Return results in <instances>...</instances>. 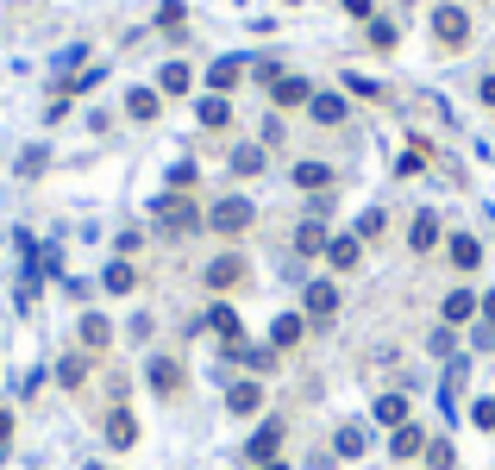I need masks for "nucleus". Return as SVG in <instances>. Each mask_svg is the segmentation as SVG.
Wrapping results in <instances>:
<instances>
[{
    "instance_id": "1",
    "label": "nucleus",
    "mask_w": 495,
    "mask_h": 470,
    "mask_svg": "<svg viewBox=\"0 0 495 470\" xmlns=\"http://www.w3.org/2000/svg\"><path fill=\"white\" fill-rule=\"evenodd\" d=\"M433 38L458 51V44L471 38V19H464V6H439V13H433Z\"/></svg>"
},
{
    "instance_id": "2",
    "label": "nucleus",
    "mask_w": 495,
    "mask_h": 470,
    "mask_svg": "<svg viewBox=\"0 0 495 470\" xmlns=\"http://www.w3.org/2000/svg\"><path fill=\"white\" fill-rule=\"evenodd\" d=\"M157 220H163L170 233H195V226H201L195 201H182V195H163V201H157Z\"/></svg>"
},
{
    "instance_id": "3",
    "label": "nucleus",
    "mask_w": 495,
    "mask_h": 470,
    "mask_svg": "<svg viewBox=\"0 0 495 470\" xmlns=\"http://www.w3.org/2000/svg\"><path fill=\"white\" fill-rule=\"evenodd\" d=\"M207 226H214V233H245V226H251V201H239V195H233V201H220V207L207 214Z\"/></svg>"
},
{
    "instance_id": "4",
    "label": "nucleus",
    "mask_w": 495,
    "mask_h": 470,
    "mask_svg": "<svg viewBox=\"0 0 495 470\" xmlns=\"http://www.w3.org/2000/svg\"><path fill=\"white\" fill-rule=\"evenodd\" d=\"M270 95H276V107H307V101H314V88H307L301 76H276Z\"/></svg>"
},
{
    "instance_id": "5",
    "label": "nucleus",
    "mask_w": 495,
    "mask_h": 470,
    "mask_svg": "<svg viewBox=\"0 0 495 470\" xmlns=\"http://www.w3.org/2000/svg\"><path fill=\"white\" fill-rule=\"evenodd\" d=\"M307 314H314V320H333V314H339V289H333V282H307Z\"/></svg>"
},
{
    "instance_id": "6",
    "label": "nucleus",
    "mask_w": 495,
    "mask_h": 470,
    "mask_svg": "<svg viewBox=\"0 0 495 470\" xmlns=\"http://www.w3.org/2000/svg\"><path fill=\"white\" fill-rule=\"evenodd\" d=\"M239 76H245V63H239V57H220V63L207 69V82H214V95H226V88H239Z\"/></svg>"
},
{
    "instance_id": "7",
    "label": "nucleus",
    "mask_w": 495,
    "mask_h": 470,
    "mask_svg": "<svg viewBox=\"0 0 495 470\" xmlns=\"http://www.w3.org/2000/svg\"><path fill=\"white\" fill-rule=\"evenodd\" d=\"M239 276H245V263H239V257H214V263H207V289H233Z\"/></svg>"
},
{
    "instance_id": "8",
    "label": "nucleus",
    "mask_w": 495,
    "mask_h": 470,
    "mask_svg": "<svg viewBox=\"0 0 495 470\" xmlns=\"http://www.w3.org/2000/svg\"><path fill=\"white\" fill-rule=\"evenodd\" d=\"M257 401H263L257 382H233V389H226V408H233V414H257Z\"/></svg>"
},
{
    "instance_id": "9",
    "label": "nucleus",
    "mask_w": 495,
    "mask_h": 470,
    "mask_svg": "<svg viewBox=\"0 0 495 470\" xmlns=\"http://www.w3.org/2000/svg\"><path fill=\"white\" fill-rule=\"evenodd\" d=\"M295 182H301L307 195H320V189H333V170H326V163H295Z\"/></svg>"
},
{
    "instance_id": "10",
    "label": "nucleus",
    "mask_w": 495,
    "mask_h": 470,
    "mask_svg": "<svg viewBox=\"0 0 495 470\" xmlns=\"http://www.w3.org/2000/svg\"><path fill=\"white\" fill-rule=\"evenodd\" d=\"M151 389H157V395H176V389H182V370H176L170 357H157V364H151Z\"/></svg>"
},
{
    "instance_id": "11",
    "label": "nucleus",
    "mask_w": 495,
    "mask_h": 470,
    "mask_svg": "<svg viewBox=\"0 0 495 470\" xmlns=\"http://www.w3.org/2000/svg\"><path fill=\"white\" fill-rule=\"evenodd\" d=\"M408 244H414V251H433V244H439V220H433V214H414V233H408Z\"/></svg>"
},
{
    "instance_id": "12",
    "label": "nucleus",
    "mask_w": 495,
    "mask_h": 470,
    "mask_svg": "<svg viewBox=\"0 0 495 470\" xmlns=\"http://www.w3.org/2000/svg\"><path fill=\"white\" fill-rule=\"evenodd\" d=\"M471 314H477V295H471V289H452V295H445V320L458 327V320H471Z\"/></svg>"
},
{
    "instance_id": "13",
    "label": "nucleus",
    "mask_w": 495,
    "mask_h": 470,
    "mask_svg": "<svg viewBox=\"0 0 495 470\" xmlns=\"http://www.w3.org/2000/svg\"><path fill=\"white\" fill-rule=\"evenodd\" d=\"M389 452H395V458H414V452H426V439H420V427H395V439H389Z\"/></svg>"
},
{
    "instance_id": "14",
    "label": "nucleus",
    "mask_w": 495,
    "mask_h": 470,
    "mask_svg": "<svg viewBox=\"0 0 495 470\" xmlns=\"http://www.w3.org/2000/svg\"><path fill=\"white\" fill-rule=\"evenodd\" d=\"M452 263H458V270H477V263H483V244H477V238H452Z\"/></svg>"
},
{
    "instance_id": "15",
    "label": "nucleus",
    "mask_w": 495,
    "mask_h": 470,
    "mask_svg": "<svg viewBox=\"0 0 495 470\" xmlns=\"http://www.w3.org/2000/svg\"><path fill=\"white\" fill-rule=\"evenodd\" d=\"M307 107H314V119H320V125H339V119H345V101H339V95H314Z\"/></svg>"
},
{
    "instance_id": "16",
    "label": "nucleus",
    "mask_w": 495,
    "mask_h": 470,
    "mask_svg": "<svg viewBox=\"0 0 495 470\" xmlns=\"http://www.w3.org/2000/svg\"><path fill=\"white\" fill-rule=\"evenodd\" d=\"M376 420H382V427H408V401H401V395H382V401H376Z\"/></svg>"
},
{
    "instance_id": "17",
    "label": "nucleus",
    "mask_w": 495,
    "mask_h": 470,
    "mask_svg": "<svg viewBox=\"0 0 495 470\" xmlns=\"http://www.w3.org/2000/svg\"><path fill=\"white\" fill-rule=\"evenodd\" d=\"M276 446H282V420H270V427L251 439V458H276Z\"/></svg>"
},
{
    "instance_id": "18",
    "label": "nucleus",
    "mask_w": 495,
    "mask_h": 470,
    "mask_svg": "<svg viewBox=\"0 0 495 470\" xmlns=\"http://www.w3.org/2000/svg\"><path fill=\"white\" fill-rule=\"evenodd\" d=\"M326 257H333V270H352V263H358V238H352V233L333 238V244H326Z\"/></svg>"
},
{
    "instance_id": "19",
    "label": "nucleus",
    "mask_w": 495,
    "mask_h": 470,
    "mask_svg": "<svg viewBox=\"0 0 495 470\" xmlns=\"http://www.w3.org/2000/svg\"><path fill=\"white\" fill-rule=\"evenodd\" d=\"M326 244H333L326 226H301V233H295V251H301V257H314V251H326Z\"/></svg>"
},
{
    "instance_id": "20",
    "label": "nucleus",
    "mask_w": 495,
    "mask_h": 470,
    "mask_svg": "<svg viewBox=\"0 0 495 470\" xmlns=\"http://www.w3.org/2000/svg\"><path fill=\"white\" fill-rule=\"evenodd\" d=\"M132 439H138V427H132V414H114V420H107V446H132Z\"/></svg>"
},
{
    "instance_id": "21",
    "label": "nucleus",
    "mask_w": 495,
    "mask_h": 470,
    "mask_svg": "<svg viewBox=\"0 0 495 470\" xmlns=\"http://www.w3.org/2000/svg\"><path fill=\"white\" fill-rule=\"evenodd\" d=\"M207 327H214V333H220V339H239V333H245V327H239V314H233V308H214V314H207Z\"/></svg>"
},
{
    "instance_id": "22",
    "label": "nucleus",
    "mask_w": 495,
    "mask_h": 470,
    "mask_svg": "<svg viewBox=\"0 0 495 470\" xmlns=\"http://www.w3.org/2000/svg\"><path fill=\"white\" fill-rule=\"evenodd\" d=\"M107 339H114V333H107V320H101V314H88V320H82V346H95V352H101Z\"/></svg>"
},
{
    "instance_id": "23",
    "label": "nucleus",
    "mask_w": 495,
    "mask_h": 470,
    "mask_svg": "<svg viewBox=\"0 0 495 470\" xmlns=\"http://www.w3.org/2000/svg\"><path fill=\"white\" fill-rule=\"evenodd\" d=\"M226 119H233V107H226L220 95H207V101H201V125H226Z\"/></svg>"
},
{
    "instance_id": "24",
    "label": "nucleus",
    "mask_w": 495,
    "mask_h": 470,
    "mask_svg": "<svg viewBox=\"0 0 495 470\" xmlns=\"http://www.w3.org/2000/svg\"><path fill=\"white\" fill-rule=\"evenodd\" d=\"M233 170H239V176H257V170H263V151H257V144L233 151Z\"/></svg>"
},
{
    "instance_id": "25",
    "label": "nucleus",
    "mask_w": 495,
    "mask_h": 470,
    "mask_svg": "<svg viewBox=\"0 0 495 470\" xmlns=\"http://www.w3.org/2000/svg\"><path fill=\"white\" fill-rule=\"evenodd\" d=\"M188 82H195V76H188L182 63H170V69H163V95H188Z\"/></svg>"
},
{
    "instance_id": "26",
    "label": "nucleus",
    "mask_w": 495,
    "mask_h": 470,
    "mask_svg": "<svg viewBox=\"0 0 495 470\" xmlns=\"http://www.w3.org/2000/svg\"><path fill=\"white\" fill-rule=\"evenodd\" d=\"M270 339H276V346H295V339H301V314H282V320H276V333H270Z\"/></svg>"
},
{
    "instance_id": "27",
    "label": "nucleus",
    "mask_w": 495,
    "mask_h": 470,
    "mask_svg": "<svg viewBox=\"0 0 495 470\" xmlns=\"http://www.w3.org/2000/svg\"><path fill=\"white\" fill-rule=\"evenodd\" d=\"M101 282H107L114 295H125V289H132V263H107V276H101Z\"/></svg>"
},
{
    "instance_id": "28",
    "label": "nucleus",
    "mask_w": 495,
    "mask_h": 470,
    "mask_svg": "<svg viewBox=\"0 0 495 470\" xmlns=\"http://www.w3.org/2000/svg\"><path fill=\"white\" fill-rule=\"evenodd\" d=\"M125 107H132L138 119H151V114H157V95H151V88H132V101H125Z\"/></svg>"
},
{
    "instance_id": "29",
    "label": "nucleus",
    "mask_w": 495,
    "mask_h": 470,
    "mask_svg": "<svg viewBox=\"0 0 495 470\" xmlns=\"http://www.w3.org/2000/svg\"><path fill=\"white\" fill-rule=\"evenodd\" d=\"M426 465H433V470H452V446H445V439H433V446H426Z\"/></svg>"
},
{
    "instance_id": "30",
    "label": "nucleus",
    "mask_w": 495,
    "mask_h": 470,
    "mask_svg": "<svg viewBox=\"0 0 495 470\" xmlns=\"http://www.w3.org/2000/svg\"><path fill=\"white\" fill-rule=\"evenodd\" d=\"M471 420H477V427H483V433H495V401H490V395H483V401H477V408H471Z\"/></svg>"
},
{
    "instance_id": "31",
    "label": "nucleus",
    "mask_w": 495,
    "mask_h": 470,
    "mask_svg": "<svg viewBox=\"0 0 495 470\" xmlns=\"http://www.w3.org/2000/svg\"><path fill=\"white\" fill-rule=\"evenodd\" d=\"M339 452H345V458H358V452H364V433H358V427H345V433H339Z\"/></svg>"
},
{
    "instance_id": "32",
    "label": "nucleus",
    "mask_w": 495,
    "mask_h": 470,
    "mask_svg": "<svg viewBox=\"0 0 495 470\" xmlns=\"http://www.w3.org/2000/svg\"><path fill=\"white\" fill-rule=\"evenodd\" d=\"M371 44H382V51L395 44V25H389V19H376V25H371Z\"/></svg>"
},
{
    "instance_id": "33",
    "label": "nucleus",
    "mask_w": 495,
    "mask_h": 470,
    "mask_svg": "<svg viewBox=\"0 0 495 470\" xmlns=\"http://www.w3.org/2000/svg\"><path fill=\"white\" fill-rule=\"evenodd\" d=\"M376 233H382V214H376V207H371V214L358 220V238H376Z\"/></svg>"
},
{
    "instance_id": "34",
    "label": "nucleus",
    "mask_w": 495,
    "mask_h": 470,
    "mask_svg": "<svg viewBox=\"0 0 495 470\" xmlns=\"http://www.w3.org/2000/svg\"><path fill=\"white\" fill-rule=\"evenodd\" d=\"M483 101H490V107H495V76H483Z\"/></svg>"
},
{
    "instance_id": "35",
    "label": "nucleus",
    "mask_w": 495,
    "mask_h": 470,
    "mask_svg": "<svg viewBox=\"0 0 495 470\" xmlns=\"http://www.w3.org/2000/svg\"><path fill=\"white\" fill-rule=\"evenodd\" d=\"M6 433H13V420H6V414H0V446H6Z\"/></svg>"
},
{
    "instance_id": "36",
    "label": "nucleus",
    "mask_w": 495,
    "mask_h": 470,
    "mask_svg": "<svg viewBox=\"0 0 495 470\" xmlns=\"http://www.w3.org/2000/svg\"><path fill=\"white\" fill-rule=\"evenodd\" d=\"M483 314H490V320H495V295H490V301H483Z\"/></svg>"
},
{
    "instance_id": "37",
    "label": "nucleus",
    "mask_w": 495,
    "mask_h": 470,
    "mask_svg": "<svg viewBox=\"0 0 495 470\" xmlns=\"http://www.w3.org/2000/svg\"><path fill=\"white\" fill-rule=\"evenodd\" d=\"M270 470H289V465H270Z\"/></svg>"
}]
</instances>
